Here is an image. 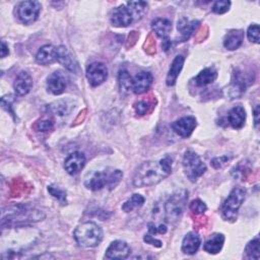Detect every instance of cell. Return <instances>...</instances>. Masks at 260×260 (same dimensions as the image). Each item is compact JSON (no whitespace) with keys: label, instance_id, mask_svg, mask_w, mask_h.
<instances>
[{"label":"cell","instance_id":"11","mask_svg":"<svg viewBox=\"0 0 260 260\" xmlns=\"http://www.w3.org/2000/svg\"><path fill=\"white\" fill-rule=\"evenodd\" d=\"M56 52H57V55H56L57 62H59L61 65H63L67 70H69L75 74H79L80 69H79L78 63L65 46L57 47Z\"/></svg>","mask_w":260,"mask_h":260},{"label":"cell","instance_id":"45","mask_svg":"<svg viewBox=\"0 0 260 260\" xmlns=\"http://www.w3.org/2000/svg\"><path fill=\"white\" fill-rule=\"evenodd\" d=\"M157 233H159V234H166L167 233V226H166V224H159L158 226H157Z\"/></svg>","mask_w":260,"mask_h":260},{"label":"cell","instance_id":"36","mask_svg":"<svg viewBox=\"0 0 260 260\" xmlns=\"http://www.w3.org/2000/svg\"><path fill=\"white\" fill-rule=\"evenodd\" d=\"M247 37H248V39H249L250 42L255 43V44H258V43H259V25L256 24V23L251 24V25L248 27Z\"/></svg>","mask_w":260,"mask_h":260},{"label":"cell","instance_id":"32","mask_svg":"<svg viewBox=\"0 0 260 260\" xmlns=\"http://www.w3.org/2000/svg\"><path fill=\"white\" fill-rule=\"evenodd\" d=\"M51 111L59 116H64L68 113V105L65 101H59L50 106Z\"/></svg>","mask_w":260,"mask_h":260},{"label":"cell","instance_id":"6","mask_svg":"<svg viewBox=\"0 0 260 260\" xmlns=\"http://www.w3.org/2000/svg\"><path fill=\"white\" fill-rule=\"evenodd\" d=\"M246 198V190L242 187L234 188L220 207L221 216L224 220L235 221L238 211Z\"/></svg>","mask_w":260,"mask_h":260},{"label":"cell","instance_id":"43","mask_svg":"<svg viewBox=\"0 0 260 260\" xmlns=\"http://www.w3.org/2000/svg\"><path fill=\"white\" fill-rule=\"evenodd\" d=\"M258 116H259V106L257 105L256 108H255V110H254V122H255V126H256V127H258V124H259V118H258Z\"/></svg>","mask_w":260,"mask_h":260},{"label":"cell","instance_id":"44","mask_svg":"<svg viewBox=\"0 0 260 260\" xmlns=\"http://www.w3.org/2000/svg\"><path fill=\"white\" fill-rule=\"evenodd\" d=\"M148 231H149V233H150V234L155 235V234L157 233V226H155V225H154V223L149 222V223H148Z\"/></svg>","mask_w":260,"mask_h":260},{"label":"cell","instance_id":"20","mask_svg":"<svg viewBox=\"0 0 260 260\" xmlns=\"http://www.w3.org/2000/svg\"><path fill=\"white\" fill-rule=\"evenodd\" d=\"M56 47L53 45H45L38 51L36 55V61L41 65L52 64L56 61Z\"/></svg>","mask_w":260,"mask_h":260},{"label":"cell","instance_id":"3","mask_svg":"<svg viewBox=\"0 0 260 260\" xmlns=\"http://www.w3.org/2000/svg\"><path fill=\"white\" fill-rule=\"evenodd\" d=\"M148 4L144 1H130L114 8L111 21L117 27H126L140 20L147 12Z\"/></svg>","mask_w":260,"mask_h":260},{"label":"cell","instance_id":"21","mask_svg":"<svg viewBox=\"0 0 260 260\" xmlns=\"http://www.w3.org/2000/svg\"><path fill=\"white\" fill-rule=\"evenodd\" d=\"M200 25V22L198 20H192L189 21L187 18L182 17L179 21H178V30L181 34V42H185L187 41L191 35L197 29V27Z\"/></svg>","mask_w":260,"mask_h":260},{"label":"cell","instance_id":"9","mask_svg":"<svg viewBox=\"0 0 260 260\" xmlns=\"http://www.w3.org/2000/svg\"><path fill=\"white\" fill-rule=\"evenodd\" d=\"M39 1H23L17 7V16L25 24L35 22L41 11Z\"/></svg>","mask_w":260,"mask_h":260},{"label":"cell","instance_id":"5","mask_svg":"<svg viewBox=\"0 0 260 260\" xmlns=\"http://www.w3.org/2000/svg\"><path fill=\"white\" fill-rule=\"evenodd\" d=\"M73 237L80 247L93 248L102 242L103 231L98 223L85 221L77 225L73 232Z\"/></svg>","mask_w":260,"mask_h":260},{"label":"cell","instance_id":"40","mask_svg":"<svg viewBox=\"0 0 260 260\" xmlns=\"http://www.w3.org/2000/svg\"><path fill=\"white\" fill-rule=\"evenodd\" d=\"M144 47H145V51L148 54H152V53L155 52V41H154L152 35H149L147 37V40H146V43H145Z\"/></svg>","mask_w":260,"mask_h":260},{"label":"cell","instance_id":"42","mask_svg":"<svg viewBox=\"0 0 260 260\" xmlns=\"http://www.w3.org/2000/svg\"><path fill=\"white\" fill-rule=\"evenodd\" d=\"M9 54V50H8V46L6 45V43L4 41H2V45H1V57L4 58Z\"/></svg>","mask_w":260,"mask_h":260},{"label":"cell","instance_id":"26","mask_svg":"<svg viewBox=\"0 0 260 260\" xmlns=\"http://www.w3.org/2000/svg\"><path fill=\"white\" fill-rule=\"evenodd\" d=\"M244 40V32L243 30L240 29H236V30H231L230 32H228V35L224 38L223 41V46L228 49V50H236L238 49Z\"/></svg>","mask_w":260,"mask_h":260},{"label":"cell","instance_id":"14","mask_svg":"<svg viewBox=\"0 0 260 260\" xmlns=\"http://www.w3.org/2000/svg\"><path fill=\"white\" fill-rule=\"evenodd\" d=\"M66 86H67L66 77L60 71H56L52 73L47 78V89L52 94L58 95L63 93Z\"/></svg>","mask_w":260,"mask_h":260},{"label":"cell","instance_id":"22","mask_svg":"<svg viewBox=\"0 0 260 260\" xmlns=\"http://www.w3.org/2000/svg\"><path fill=\"white\" fill-rule=\"evenodd\" d=\"M246 120V112L243 107L236 106L229 112L228 122L234 129H240L244 126Z\"/></svg>","mask_w":260,"mask_h":260},{"label":"cell","instance_id":"25","mask_svg":"<svg viewBox=\"0 0 260 260\" xmlns=\"http://www.w3.org/2000/svg\"><path fill=\"white\" fill-rule=\"evenodd\" d=\"M224 243V236L222 234H213L203 245L205 252L209 254H217Z\"/></svg>","mask_w":260,"mask_h":260},{"label":"cell","instance_id":"1","mask_svg":"<svg viewBox=\"0 0 260 260\" xmlns=\"http://www.w3.org/2000/svg\"><path fill=\"white\" fill-rule=\"evenodd\" d=\"M172 164L173 160L169 156L141 164L133 175V185L135 187H147L159 183L172 173Z\"/></svg>","mask_w":260,"mask_h":260},{"label":"cell","instance_id":"18","mask_svg":"<svg viewBox=\"0 0 260 260\" xmlns=\"http://www.w3.org/2000/svg\"><path fill=\"white\" fill-rule=\"evenodd\" d=\"M13 87L18 95L21 96L27 94L32 87V78L30 74L26 71L19 72L14 80Z\"/></svg>","mask_w":260,"mask_h":260},{"label":"cell","instance_id":"27","mask_svg":"<svg viewBox=\"0 0 260 260\" xmlns=\"http://www.w3.org/2000/svg\"><path fill=\"white\" fill-rule=\"evenodd\" d=\"M217 77V71L213 67H207L201 70L194 78V82L198 86H204L212 83Z\"/></svg>","mask_w":260,"mask_h":260},{"label":"cell","instance_id":"33","mask_svg":"<svg viewBox=\"0 0 260 260\" xmlns=\"http://www.w3.org/2000/svg\"><path fill=\"white\" fill-rule=\"evenodd\" d=\"M152 107L153 106L149 101H139L134 104V110L140 116L147 114L151 110Z\"/></svg>","mask_w":260,"mask_h":260},{"label":"cell","instance_id":"4","mask_svg":"<svg viewBox=\"0 0 260 260\" xmlns=\"http://www.w3.org/2000/svg\"><path fill=\"white\" fill-rule=\"evenodd\" d=\"M123 173L120 170L106 169L103 171L94 172L88 179L85 180L84 185L87 189L92 191L102 190L108 188L109 190L114 189L122 180Z\"/></svg>","mask_w":260,"mask_h":260},{"label":"cell","instance_id":"37","mask_svg":"<svg viewBox=\"0 0 260 260\" xmlns=\"http://www.w3.org/2000/svg\"><path fill=\"white\" fill-rule=\"evenodd\" d=\"M231 6L230 1H216L212 5V11L216 14H222L225 13Z\"/></svg>","mask_w":260,"mask_h":260},{"label":"cell","instance_id":"38","mask_svg":"<svg viewBox=\"0 0 260 260\" xmlns=\"http://www.w3.org/2000/svg\"><path fill=\"white\" fill-rule=\"evenodd\" d=\"M25 184L22 183L21 181H17V180H14L12 186H11V194L12 196H19V194H21L23 191H24V187Z\"/></svg>","mask_w":260,"mask_h":260},{"label":"cell","instance_id":"23","mask_svg":"<svg viewBox=\"0 0 260 260\" xmlns=\"http://www.w3.org/2000/svg\"><path fill=\"white\" fill-rule=\"evenodd\" d=\"M151 28L157 37L166 40L171 32L172 22L167 18L157 17L151 21Z\"/></svg>","mask_w":260,"mask_h":260},{"label":"cell","instance_id":"29","mask_svg":"<svg viewBox=\"0 0 260 260\" xmlns=\"http://www.w3.org/2000/svg\"><path fill=\"white\" fill-rule=\"evenodd\" d=\"M144 201V197L141 196L140 194H133L127 201L124 202V204L122 205V209L125 212H131L132 210L141 207Z\"/></svg>","mask_w":260,"mask_h":260},{"label":"cell","instance_id":"10","mask_svg":"<svg viewBox=\"0 0 260 260\" xmlns=\"http://www.w3.org/2000/svg\"><path fill=\"white\" fill-rule=\"evenodd\" d=\"M86 77L90 85L98 86L106 81L108 77V68L102 62H93L86 68Z\"/></svg>","mask_w":260,"mask_h":260},{"label":"cell","instance_id":"39","mask_svg":"<svg viewBox=\"0 0 260 260\" xmlns=\"http://www.w3.org/2000/svg\"><path fill=\"white\" fill-rule=\"evenodd\" d=\"M230 160V157L226 155L223 156H219V157H215L211 160V166L214 169H220L221 167H223L228 161Z\"/></svg>","mask_w":260,"mask_h":260},{"label":"cell","instance_id":"28","mask_svg":"<svg viewBox=\"0 0 260 260\" xmlns=\"http://www.w3.org/2000/svg\"><path fill=\"white\" fill-rule=\"evenodd\" d=\"M119 87L122 94L127 95L132 91V77L127 70H121L119 72Z\"/></svg>","mask_w":260,"mask_h":260},{"label":"cell","instance_id":"15","mask_svg":"<svg viewBox=\"0 0 260 260\" xmlns=\"http://www.w3.org/2000/svg\"><path fill=\"white\" fill-rule=\"evenodd\" d=\"M85 161V155L82 152L75 151L67 156L64 161V168L69 175H76L83 169Z\"/></svg>","mask_w":260,"mask_h":260},{"label":"cell","instance_id":"16","mask_svg":"<svg viewBox=\"0 0 260 260\" xmlns=\"http://www.w3.org/2000/svg\"><path fill=\"white\" fill-rule=\"evenodd\" d=\"M152 83V75L146 71L138 72L132 78V91L136 94L145 92Z\"/></svg>","mask_w":260,"mask_h":260},{"label":"cell","instance_id":"35","mask_svg":"<svg viewBox=\"0 0 260 260\" xmlns=\"http://www.w3.org/2000/svg\"><path fill=\"white\" fill-rule=\"evenodd\" d=\"M53 127L54 121L52 119H41L35 124V128L37 129V131H49L53 129Z\"/></svg>","mask_w":260,"mask_h":260},{"label":"cell","instance_id":"2","mask_svg":"<svg viewBox=\"0 0 260 260\" xmlns=\"http://www.w3.org/2000/svg\"><path fill=\"white\" fill-rule=\"evenodd\" d=\"M45 218V213L30 205H14L8 208L7 214H2L1 225L5 228L25 226L34 222H38Z\"/></svg>","mask_w":260,"mask_h":260},{"label":"cell","instance_id":"8","mask_svg":"<svg viewBox=\"0 0 260 260\" xmlns=\"http://www.w3.org/2000/svg\"><path fill=\"white\" fill-rule=\"evenodd\" d=\"M183 169L186 177L191 182H196L205 172L206 166L197 153L187 150L183 157Z\"/></svg>","mask_w":260,"mask_h":260},{"label":"cell","instance_id":"41","mask_svg":"<svg viewBox=\"0 0 260 260\" xmlns=\"http://www.w3.org/2000/svg\"><path fill=\"white\" fill-rule=\"evenodd\" d=\"M144 242H146L147 244H150V245H152L154 247H157V248L161 247V245H162V243L159 240H156L155 238H153L150 235H145L144 236Z\"/></svg>","mask_w":260,"mask_h":260},{"label":"cell","instance_id":"7","mask_svg":"<svg viewBox=\"0 0 260 260\" xmlns=\"http://www.w3.org/2000/svg\"><path fill=\"white\" fill-rule=\"evenodd\" d=\"M188 199V193L186 190H180L174 193L165 204L166 219L169 222H176L180 219L186 202Z\"/></svg>","mask_w":260,"mask_h":260},{"label":"cell","instance_id":"34","mask_svg":"<svg viewBox=\"0 0 260 260\" xmlns=\"http://www.w3.org/2000/svg\"><path fill=\"white\" fill-rule=\"evenodd\" d=\"M189 208L190 210L195 213V215H201L203 214L207 207L205 205V203L203 201H201L200 199H195V200H192L191 203L189 204Z\"/></svg>","mask_w":260,"mask_h":260},{"label":"cell","instance_id":"30","mask_svg":"<svg viewBox=\"0 0 260 260\" xmlns=\"http://www.w3.org/2000/svg\"><path fill=\"white\" fill-rule=\"evenodd\" d=\"M245 253L248 258L250 259H259V253H260V242L258 238L253 239L250 241L246 248H245Z\"/></svg>","mask_w":260,"mask_h":260},{"label":"cell","instance_id":"19","mask_svg":"<svg viewBox=\"0 0 260 260\" xmlns=\"http://www.w3.org/2000/svg\"><path fill=\"white\" fill-rule=\"evenodd\" d=\"M200 244V237L195 232H190L183 239L182 252L188 255H193L198 251Z\"/></svg>","mask_w":260,"mask_h":260},{"label":"cell","instance_id":"31","mask_svg":"<svg viewBox=\"0 0 260 260\" xmlns=\"http://www.w3.org/2000/svg\"><path fill=\"white\" fill-rule=\"evenodd\" d=\"M48 192L55 197L61 204H66V192L55 185L48 186Z\"/></svg>","mask_w":260,"mask_h":260},{"label":"cell","instance_id":"12","mask_svg":"<svg viewBox=\"0 0 260 260\" xmlns=\"http://www.w3.org/2000/svg\"><path fill=\"white\" fill-rule=\"evenodd\" d=\"M196 125H197L196 119L192 116H187L175 121L172 124V128L179 136L187 138L191 135Z\"/></svg>","mask_w":260,"mask_h":260},{"label":"cell","instance_id":"24","mask_svg":"<svg viewBox=\"0 0 260 260\" xmlns=\"http://www.w3.org/2000/svg\"><path fill=\"white\" fill-rule=\"evenodd\" d=\"M184 57L181 56V55H178L175 57V59L173 60L172 64H171V67H170V70L168 72V75H167V85L169 86H173L176 81H177V78L183 68V65H184Z\"/></svg>","mask_w":260,"mask_h":260},{"label":"cell","instance_id":"17","mask_svg":"<svg viewBox=\"0 0 260 260\" xmlns=\"http://www.w3.org/2000/svg\"><path fill=\"white\" fill-rule=\"evenodd\" d=\"M247 87V79L242 71L239 69H236V71L233 73L232 82L230 84L229 90H230V96L232 99L239 98L242 95V93L246 90Z\"/></svg>","mask_w":260,"mask_h":260},{"label":"cell","instance_id":"13","mask_svg":"<svg viewBox=\"0 0 260 260\" xmlns=\"http://www.w3.org/2000/svg\"><path fill=\"white\" fill-rule=\"evenodd\" d=\"M130 247L124 241H114L106 250V259H125L130 254Z\"/></svg>","mask_w":260,"mask_h":260}]
</instances>
